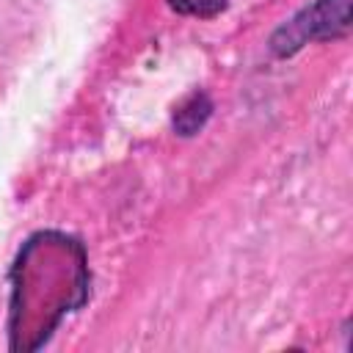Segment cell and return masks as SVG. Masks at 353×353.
Returning <instances> with one entry per match:
<instances>
[{"mask_svg": "<svg viewBox=\"0 0 353 353\" xmlns=\"http://www.w3.org/2000/svg\"><path fill=\"white\" fill-rule=\"evenodd\" d=\"M350 28V0H317L314 6L303 8L292 22L279 28L273 36L276 55H292L306 41H323L345 36Z\"/></svg>", "mask_w": 353, "mask_h": 353, "instance_id": "cell-1", "label": "cell"}, {"mask_svg": "<svg viewBox=\"0 0 353 353\" xmlns=\"http://www.w3.org/2000/svg\"><path fill=\"white\" fill-rule=\"evenodd\" d=\"M212 113V102L207 94H190L176 110H174V130L179 135H196Z\"/></svg>", "mask_w": 353, "mask_h": 353, "instance_id": "cell-2", "label": "cell"}, {"mask_svg": "<svg viewBox=\"0 0 353 353\" xmlns=\"http://www.w3.org/2000/svg\"><path fill=\"white\" fill-rule=\"evenodd\" d=\"M168 6L185 17H215L226 8V0H168Z\"/></svg>", "mask_w": 353, "mask_h": 353, "instance_id": "cell-3", "label": "cell"}]
</instances>
